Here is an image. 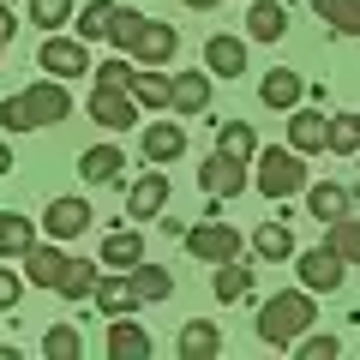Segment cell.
Wrapping results in <instances>:
<instances>
[{
	"label": "cell",
	"mask_w": 360,
	"mask_h": 360,
	"mask_svg": "<svg viewBox=\"0 0 360 360\" xmlns=\"http://www.w3.org/2000/svg\"><path fill=\"white\" fill-rule=\"evenodd\" d=\"M307 330H312V288H288V295H270L258 307V342L295 348Z\"/></svg>",
	"instance_id": "1"
},
{
	"label": "cell",
	"mask_w": 360,
	"mask_h": 360,
	"mask_svg": "<svg viewBox=\"0 0 360 360\" xmlns=\"http://www.w3.org/2000/svg\"><path fill=\"white\" fill-rule=\"evenodd\" d=\"M252 162H258L252 180H258V193H264V198H295V193H307V180H312L295 144H288V150H276V144H270V150H258Z\"/></svg>",
	"instance_id": "2"
},
{
	"label": "cell",
	"mask_w": 360,
	"mask_h": 360,
	"mask_svg": "<svg viewBox=\"0 0 360 360\" xmlns=\"http://www.w3.org/2000/svg\"><path fill=\"white\" fill-rule=\"evenodd\" d=\"M240 234L229 229L222 217H210V222H198V229H186V252L193 258H205V264H229V258H240Z\"/></svg>",
	"instance_id": "3"
},
{
	"label": "cell",
	"mask_w": 360,
	"mask_h": 360,
	"mask_svg": "<svg viewBox=\"0 0 360 360\" xmlns=\"http://www.w3.org/2000/svg\"><path fill=\"white\" fill-rule=\"evenodd\" d=\"M37 66L49 78H78V72H90V42H78V37H42V49H37Z\"/></svg>",
	"instance_id": "4"
},
{
	"label": "cell",
	"mask_w": 360,
	"mask_h": 360,
	"mask_svg": "<svg viewBox=\"0 0 360 360\" xmlns=\"http://www.w3.org/2000/svg\"><path fill=\"white\" fill-rule=\"evenodd\" d=\"M295 264H300V288H312V295H336V288H342V276H348V264L330 252V246L295 252Z\"/></svg>",
	"instance_id": "5"
},
{
	"label": "cell",
	"mask_w": 360,
	"mask_h": 360,
	"mask_svg": "<svg viewBox=\"0 0 360 360\" xmlns=\"http://www.w3.org/2000/svg\"><path fill=\"white\" fill-rule=\"evenodd\" d=\"M174 49H180V30H174V25H162V18H144L127 54H132L139 66H168V60H174Z\"/></svg>",
	"instance_id": "6"
},
{
	"label": "cell",
	"mask_w": 360,
	"mask_h": 360,
	"mask_svg": "<svg viewBox=\"0 0 360 360\" xmlns=\"http://www.w3.org/2000/svg\"><path fill=\"white\" fill-rule=\"evenodd\" d=\"M90 120H96V127H108V132H127L132 120H139L132 90H120V84H96V90H90Z\"/></svg>",
	"instance_id": "7"
},
{
	"label": "cell",
	"mask_w": 360,
	"mask_h": 360,
	"mask_svg": "<svg viewBox=\"0 0 360 360\" xmlns=\"http://www.w3.org/2000/svg\"><path fill=\"white\" fill-rule=\"evenodd\" d=\"M258 103H264V108H283V115H288V108L307 103V78H300L295 66H270V72L258 78Z\"/></svg>",
	"instance_id": "8"
},
{
	"label": "cell",
	"mask_w": 360,
	"mask_h": 360,
	"mask_svg": "<svg viewBox=\"0 0 360 360\" xmlns=\"http://www.w3.org/2000/svg\"><path fill=\"white\" fill-rule=\"evenodd\" d=\"M30 96V115H37V127H60L66 115H72V90H66V78H42V84L25 90Z\"/></svg>",
	"instance_id": "9"
},
{
	"label": "cell",
	"mask_w": 360,
	"mask_h": 360,
	"mask_svg": "<svg viewBox=\"0 0 360 360\" xmlns=\"http://www.w3.org/2000/svg\"><path fill=\"white\" fill-rule=\"evenodd\" d=\"M139 150H144V162H180L186 127H180V120H150V127L139 132Z\"/></svg>",
	"instance_id": "10"
},
{
	"label": "cell",
	"mask_w": 360,
	"mask_h": 360,
	"mask_svg": "<svg viewBox=\"0 0 360 360\" xmlns=\"http://www.w3.org/2000/svg\"><path fill=\"white\" fill-rule=\"evenodd\" d=\"M198 186H205L210 198H234V193H246V162H234V156L210 150V162L198 168Z\"/></svg>",
	"instance_id": "11"
},
{
	"label": "cell",
	"mask_w": 360,
	"mask_h": 360,
	"mask_svg": "<svg viewBox=\"0 0 360 360\" xmlns=\"http://www.w3.org/2000/svg\"><path fill=\"white\" fill-rule=\"evenodd\" d=\"M168 108H174L180 120L205 115V108H210V72H174V78H168Z\"/></svg>",
	"instance_id": "12"
},
{
	"label": "cell",
	"mask_w": 360,
	"mask_h": 360,
	"mask_svg": "<svg viewBox=\"0 0 360 360\" xmlns=\"http://www.w3.org/2000/svg\"><path fill=\"white\" fill-rule=\"evenodd\" d=\"M90 217H96V210H90L84 198H54V205L42 210V229H49L54 240H78V234L90 229Z\"/></svg>",
	"instance_id": "13"
},
{
	"label": "cell",
	"mask_w": 360,
	"mask_h": 360,
	"mask_svg": "<svg viewBox=\"0 0 360 360\" xmlns=\"http://www.w3.org/2000/svg\"><path fill=\"white\" fill-rule=\"evenodd\" d=\"M324 132H330V115L324 108H288V144H295L300 156H312V150H324Z\"/></svg>",
	"instance_id": "14"
},
{
	"label": "cell",
	"mask_w": 360,
	"mask_h": 360,
	"mask_svg": "<svg viewBox=\"0 0 360 360\" xmlns=\"http://www.w3.org/2000/svg\"><path fill=\"white\" fill-rule=\"evenodd\" d=\"M96 312H108V319H127V312H139L144 300H139V288H132V270L127 276H96Z\"/></svg>",
	"instance_id": "15"
},
{
	"label": "cell",
	"mask_w": 360,
	"mask_h": 360,
	"mask_svg": "<svg viewBox=\"0 0 360 360\" xmlns=\"http://www.w3.org/2000/svg\"><path fill=\"white\" fill-rule=\"evenodd\" d=\"M150 330L132 319H108V360H150Z\"/></svg>",
	"instance_id": "16"
},
{
	"label": "cell",
	"mask_w": 360,
	"mask_h": 360,
	"mask_svg": "<svg viewBox=\"0 0 360 360\" xmlns=\"http://www.w3.org/2000/svg\"><path fill=\"white\" fill-rule=\"evenodd\" d=\"M162 205H168V174H139L132 180V193H127V217L139 222V217H162Z\"/></svg>",
	"instance_id": "17"
},
{
	"label": "cell",
	"mask_w": 360,
	"mask_h": 360,
	"mask_svg": "<svg viewBox=\"0 0 360 360\" xmlns=\"http://www.w3.org/2000/svg\"><path fill=\"white\" fill-rule=\"evenodd\" d=\"M205 72L210 78H240L246 72V42L240 37H210L205 42Z\"/></svg>",
	"instance_id": "18"
},
{
	"label": "cell",
	"mask_w": 360,
	"mask_h": 360,
	"mask_svg": "<svg viewBox=\"0 0 360 360\" xmlns=\"http://www.w3.org/2000/svg\"><path fill=\"white\" fill-rule=\"evenodd\" d=\"M66 264H72V258H66L60 246H30V252H25V283H37V288H60Z\"/></svg>",
	"instance_id": "19"
},
{
	"label": "cell",
	"mask_w": 360,
	"mask_h": 360,
	"mask_svg": "<svg viewBox=\"0 0 360 360\" xmlns=\"http://www.w3.org/2000/svg\"><path fill=\"white\" fill-rule=\"evenodd\" d=\"M180 360H217L222 354V330L210 319H193V324H180Z\"/></svg>",
	"instance_id": "20"
},
{
	"label": "cell",
	"mask_w": 360,
	"mask_h": 360,
	"mask_svg": "<svg viewBox=\"0 0 360 360\" xmlns=\"http://www.w3.org/2000/svg\"><path fill=\"white\" fill-rule=\"evenodd\" d=\"M37 246V217L25 210H0V258H25Z\"/></svg>",
	"instance_id": "21"
},
{
	"label": "cell",
	"mask_w": 360,
	"mask_h": 360,
	"mask_svg": "<svg viewBox=\"0 0 360 360\" xmlns=\"http://www.w3.org/2000/svg\"><path fill=\"white\" fill-rule=\"evenodd\" d=\"M120 168H127V156H120L115 144H90V150L78 156V174H84L90 186H115V180H120Z\"/></svg>",
	"instance_id": "22"
},
{
	"label": "cell",
	"mask_w": 360,
	"mask_h": 360,
	"mask_svg": "<svg viewBox=\"0 0 360 360\" xmlns=\"http://www.w3.org/2000/svg\"><path fill=\"white\" fill-rule=\"evenodd\" d=\"M348 186H336V180H307V210L319 222H336V217H348Z\"/></svg>",
	"instance_id": "23"
},
{
	"label": "cell",
	"mask_w": 360,
	"mask_h": 360,
	"mask_svg": "<svg viewBox=\"0 0 360 360\" xmlns=\"http://www.w3.org/2000/svg\"><path fill=\"white\" fill-rule=\"evenodd\" d=\"M288 30V13L276 6V0H252V13H246V37L252 42H283Z\"/></svg>",
	"instance_id": "24"
},
{
	"label": "cell",
	"mask_w": 360,
	"mask_h": 360,
	"mask_svg": "<svg viewBox=\"0 0 360 360\" xmlns=\"http://www.w3.org/2000/svg\"><path fill=\"white\" fill-rule=\"evenodd\" d=\"M210 295L229 307V300H246L252 295V264H240V258H229V264H217V276H210Z\"/></svg>",
	"instance_id": "25"
},
{
	"label": "cell",
	"mask_w": 360,
	"mask_h": 360,
	"mask_svg": "<svg viewBox=\"0 0 360 360\" xmlns=\"http://www.w3.org/2000/svg\"><path fill=\"white\" fill-rule=\"evenodd\" d=\"M144 258V234H139V222H132V229H115L103 240V264H115V270H132Z\"/></svg>",
	"instance_id": "26"
},
{
	"label": "cell",
	"mask_w": 360,
	"mask_h": 360,
	"mask_svg": "<svg viewBox=\"0 0 360 360\" xmlns=\"http://www.w3.org/2000/svg\"><path fill=\"white\" fill-rule=\"evenodd\" d=\"M252 252L264 258V264H288V258H295V234H288L283 222H264V229L252 234Z\"/></svg>",
	"instance_id": "27"
},
{
	"label": "cell",
	"mask_w": 360,
	"mask_h": 360,
	"mask_svg": "<svg viewBox=\"0 0 360 360\" xmlns=\"http://www.w3.org/2000/svg\"><path fill=\"white\" fill-rule=\"evenodd\" d=\"M217 150L234 156V162H252V156H258V139H252L246 120H222V127H217Z\"/></svg>",
	"instance_id": "28"
},
{
	"label": "cell",
	"mask_w": 360,
	"mask_h": 360,
	"mask_svg": "<svg viewBox=\"0 0 360 360\" xmlns=\"http://www.w3.org/2000/svg\"><path fill=\"white\" fill-rule=\"evenodd\" d=\"M312 13H319L336 37H360V0H312Z\"/></svg>",
	"instance_id": "29"
},
{
	"label": "cell",
	"mask_w": 360,
	"mask_h": 360,
	"mask_svg": "<svg viewBox=\"0 0 360 360\" xmlns=\"http://www.w3.org/2000/svg\"><path fill=\"white\" fill-rule=\"evenodd\" d=\"M324 246H330L342 264H360V217H336L330 234H324Z\"/></svg>",
	"instance_id": "30"
},
{
	"label": "cell",
	"mask_w": 360,
	"mask_h": 360,
	"mask_svg": "<svg viewBox=\"0 0 360 360\" xmlns=\"http://www.w3.org/2000/svg\"><path fill=\"white\" fill-rule=\"evenodd\" d=\"M96 276H103V270H96V264H84V258H72L54 295H60V300H90V295H96Z\"/></svg>",
	"instance_id": "31"
},
{
	"label": "cell",
	"mask_w": 360,
	"mask_h": 360,
	"mask_svg": "<svg viewBox=\"0 0 360 360\" xmlns=\"http://www.w3.org/2000/svg\"><path fill=\"white\" fill-rule=\"evenodd\" d=\"M132 288H139V300H168L174 295V276H168L162 264H144L139 258V264H132Z\"/></svg>",
	"instance_id": "32"
},
{
	"label": "cell",
	"mask_w": 360,
	"mask_h": 360,
	"mask_svg": "<svg viewBox=\"0 0 360 360\" xmlns=\"http://www.w3.org/2000/svg\"><path fill=\"white\" fill-rule=\"evenodd\" d=\"M324 150H336V156H360V115H330Z\"/></svg>",
	"instance_id": "33"
},
{
	"label": "cell",
	"mask_w": 360,
	"mask_h": 360,
	"mask_svg": "<svg viewBox=\"0 0 360 360\" xmlns=\"http://www.w3.org/2000/svg\"><path fill=\"white\" fill-rule=\"evenodd\" d=\"M42 354L49 360H84V336H78L72 324H54V330L42 336Z\"/></svg>",
	"instance_id": "34"
},
{
	"label": "cell",
	"mask_w": 360,
	"mask_h": 360,
	"mask_svg": "<svg viewBox=\"0 0 360 360\" xmlns=\"http://www.w3.org/2000/svg\"><path fill=\"white\" fill-rule=\"evenodd\" d=\"M108 25H115V0H90L84 18H78V42H103Z\"/></svg>",
	"instance_id": "35"
},
{
	"label": "cell",
	"mask_w": 360,
	"mask_h": 360,
	"mask_svg": "<svg viewBox=\"0 0 360 360\" xmlns=\"http://www.w3.org/2000/svg\"><path fill=\"white\" fill-rule=\"evenodd\" d=\"M132 103L139 108H168V78L162 72H132Z\"/></svg>",
	"instance_id": "36"
},
{
	"label": "cell",
	"mask_w": 360,
	"mask_h": 360,
	"mask_svg": "<svg viewBox=\"0 0 360 360\" xmlns=\"http://www.w3.org/2000/svg\"><path fill=\"white\" fill-rule=\"evenodd\" d=\"M25 6H30V25L37 30H60L72 18V0H25Z\"/></svg>",
	"instance_id": "37"
},
{
	"label": "cell",
	"mask_w": 360,
	"mask_h": 360,
	"mask_svg": "<svg viewBox=\"0 0 360 360\" xmlns=\"http://www.w3.org/2000/svg\"><path fill=\"white\" fill-rule=\"evenodd\" d=\"M0 127H6V132H37V115H30V96H25V90L0 103Z\"/></svg>",
	"instance_id": "38"
},
{
	"label": "cell",
	"mask_w": 360,
	"mask_h": 360,
	"mask_svg": "<svg viewBox=\"0 0 360 360\" xmlns=\"http://www.w3.org/2000/svg\"><path fill=\"white\" fill-rule=\"evenodd\" d=\"M139 25H144V13H132V6H115V25H108V42H115L120 54L132 49V37H139Z\"/></svg>",
	"instance_id": "39"
},
{
	"label": "cell",
	"mask_w": 360,
	"mask_h": 360,
	"mask_svg": "<svg viewBox=\"0 0 360 360\" xmlns=\"http://www.w3.org/2000/svg\"><path fill=\"white\" fill-rule=\"evenodd\" d=\"M96 72V84H120V90H132V60L127 54H115V60H103V66H90Z\"/></svg>",
	"instance_id": "40"
},
{
	"label": "cell",
	"mask_w": 360,
	"mask_h": 360,
	"mask_svg": "<svg viewBox=\"0 0 360 360\" xmlns=\"http://www.w3.org/2000/svg\"><path fill=\"white\" fill-rule=\"evenodd\" d=\"M295 354L300 360H336V354H342V342H336V336H300Z\"/></svg>",
	"instance_id": "41"
},
{
	"label": "cell",
	"mask_w": 360,
	"mask_h": 360,
	"mask_svg": "<svg viewBox=\"0 0 360 360\" xmlns=\"http://www.w3.org/2000/svg\"><path fill=\"white\" fill-rule=\"evenodd\" d=\"M18 295H25V276H13V270L0 264V312H13V307H18Z\"/></svg>",
	"instance_id": "42"
},
{
	"label": "cell",
	"mask_w": 360,
	"mask_h": 360,
	"mask_svg": "<svg viewBox=\"0 0 360 360\" xmlns=\"http://www.w3.org/2000/svg\"><path fill=\"white\" fill-rule=\"evenodd\" d=\"M13 37H18V18H13V6L0 0V42H13Z\"/></svg>",
	"instance_id": "43"
},
{
	"label": "cell",
	"mask_w": 360,
	"mask_h": 360,
	"mask_svg": "<svg viewBox=\"0 0 360 360\" xmlns=\"http://www.w3.org/2000/svg\"><path fill=\"white\" fill-rule=\"evenodd\" d=\"M0 174H13V144H0Z\"/></svg>",
	"instance_id": "44"
},
{
	"label": "cell",
	"mask_w": 360,
	"mask_h": 360,
	"mask_svg": "<svg viewBox=\"0 0 360 360\" xmlns=\"http://www.w3.org/2000/svg\"><path fill=\"white\" fill-rule=\"evenodd\" d=\"M180 6H193V13H210V6H222V0H180Z\"/></svg>",
	"instance_id": "45"
},
{
	"label": "cell",
	"mask_w": 360,
	"mask_h": 360,
	"mask_svg": "<svg viewBox=\"0 0 360 360\" xmlns=\"http://www.w3.org/2000/svg\"><path fill=\"white\" fill-rule=\"evenodd\" d=\"M0 54H6V42H0Z\"/></svg>",
	"instance_id": "46"
}]
</instances>
